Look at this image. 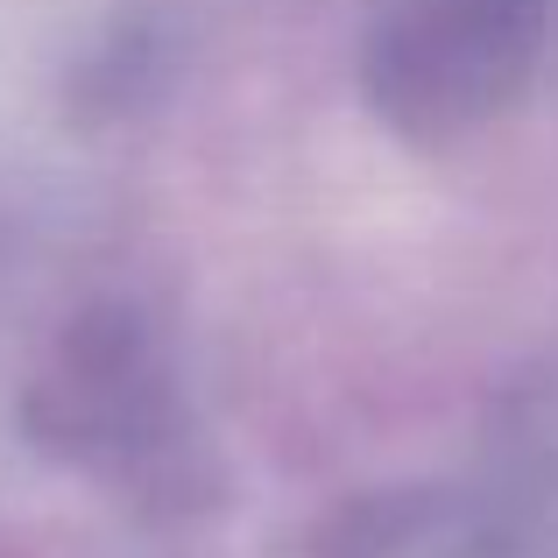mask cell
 <instances>
[{
	"instance_id": "obj_1",
	"label": "cell",
	"mask_w": 558,
	"mask_h": 558,
	"mask_svg": "<svg viewBox=\"0 0 558 558\" xmlns=\"http://www.w3.org/2000/svg\"><path fill=\"white\" fill-rule=\"evenodd\" d=\"M537 43V0H403L375 43V99L410 128H460L509 93Z\"/></svg>"
}]
</instances>
